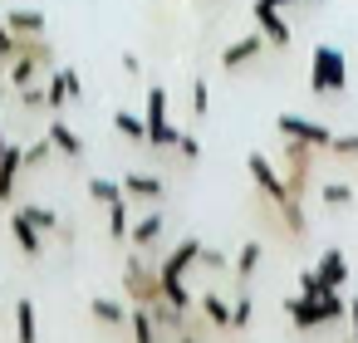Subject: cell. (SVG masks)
Here are the masks:
<instances>
[{
  "label": "cell",
  "instance_id": "cell-20",
  "mask_svg": "<svg viewBox=\"0 0 358 343\" xmlns=\"http://www.w3.org/2000/svg\"><path fill=\"white\" fill-rule=\"evenodd\" d=\"M201 314H206L216 328H231V304H226V299H216V294H201Z\"/></svg>",
  "mask_w": 358,
  "mask_h": 343
},
{
  "label": "cell",
  "instance_id": "cell-34",
  "mask_svg": "<svg viewBox=\"0 0 358 343\" xmlns=\"http://www.w3.org/2000/svg\"><path fill=\"white\" fill-rule=\"evenodd\" d=\"M260 6H275V10H285V6H314V0H260Z\"/></svg>",
  "mask_w": 358,
  "mask_h": 343
},
{
  "label": "cell",
  "instance_id": "cell-2",
  "mask_svg": "<svg viewBox=\"0 0 358 343\" xmlns=\"http://www.w3.org/2000/svg\"><path fill=\"white\" fill-rule=\"evenodd\" d=\"M143 123H148V147H177V128H172V118H167V89L162 84H152L148 89V113H143Z\"/></svg>",
  "mask_w": 358,
  "mask_h": 343
},
{
  "label": "cell",
  "instance_id": "cell-33",
  "mask_svg": "<svg viewBox=\"0 0 358 343\" xmlns=\"http://www.w3.org/2000/svg\"><path fill=\"white\" fill-rule=\"evenodd\" d=\"M334 157H358V138H334Z\"/></svg>",
  "mask_w": 358,
  "mask_h": 343
},
{
  "label": "cell",
  "instance_id": "cell-29",
  "mask_svg": "<svg viewBox=\"0 0 358 343\" xmlns=\"http://www.w3.org/2000/svg\"><path fill=\"white\" fill-rule=\"evenodd\" d=\"M245 323H250V294H241L231 304V328H245Z\"/></svg>",
  "mask_w": 358,
  "mask_h": 343
},
{
  "label": "cell",
  "instance_id": "cell-11",
  "mask_svg": "<svg viewBox=\"0 0 358 343\" xmlns=\"http://www.w3.org/2000/svg\"><path fill=\"white\" fill-rule=\"evenodd\" d=\"M343 275H348V265H343V250H334V245H329V250L319 255V279H324L329 289H338V284H343Z\"/></svg>",
  "mask_w": 358,
  "mask_h": 343
},
{
  "label": "cell",
  "instance_id": "cell-10",
  "mask_svg": "<svg viewBox=\"0 0 358 343\" xmlns=\"http://www.w3.org/2000/svg\"><path fill=\"white\" fill-rule=\"evenodd\" d=\"M260 45H265V35H241L236 45H226L221 64H226V69H241L245 59H255V50H260Z\"/></svg>",
  "mask_w": 358,
  "mask_h": 343
},
{
  "label": "cell",
  "instance_id": "cell-18",
  "mask_svg": "<svg viewBox=\"0 0 358 343\" xmlns=\"http://www.w3.org/2000/svg\"><path fill=\"white\" fill-rule=\"evenodd\" d=\"M255 270H260V240H245V245H241V255H236V275H241V279H250Z\"/></svg>",
  "mask_w": 358,
  "mask_h": 343
},
{
  "label": "cell",
  "instance_id": "cell-1",
  "mask_svg": "<svg viewBox=\"0 0 358 343\" xmlns=\"http://www.w3.org/2000/svg\"><path fill=\"white\" fill-rule=\"evenodd\" d=\"M314 69H309V84H314V94H343L348 89V64H343V54L334 50V45H314V59H309Z\"/></svg>",
  "mask_w": 358,
  "mask_h": 343
},
{
  "label": "cell",
  "instance_id": "cell-12",
  "mask_svg": "<svg viewBox=\"0 0 358 343\" xmlns=\"http://www.w3.org/2000/svg\"><path fill=\"white\" fill-rule=\"evenodd\" d=\"M6 25L15 35H45V15L40 10H6Z\"/></svg>",
  "mask_w": 358,
  "mask_h": 343
},
{
  "label": "cell",
  "instance_id": "cell-5",
  "mask_svg": "<svg viewBox=\"0 0 358 343\" xmlns=\"http://www.w3.org/2000/svg\"><path fill=\"white\" fill-rule=\"evenodd\" d=\"M250 177H255V187H260V191H265L275 206L289 196V182H285V172H275V167H270L260 152H250Z\"/></svg>",
  "mask_w": 358,
  "mask_h": 343
},
{
  "label": "cell",
  "instance_id": "cell-21",
  "mask_svg": "<svg viewBox=\"0 0 358 343\" xmlns=\"http://www.w3.org/2000/svg\"><path fill=\"white\" fill-rule=\"evenodd\" d=\"M15 333H20L25 343H35V333H40V328H35V304H30V299L15 304Z\"/></svg>",
  "mask_w": 358,
  "mask_h": 343
},
{
  "label": "cell",
  "instance_id": "cell-26",
  "mask_svg": "<svg viewBox=\"0 0 358 343\" xmlns=\"http://www.w3.org/2000/svg\"><path fill=\"white\" fill-rule=\"evenodd\" d=\"M50 152H55V143H50V133H45L40 143H30V147H25V167H40V162H50Z\"/></svg>",
  "mask_w": 358,
  "mask_h": 343
},
{
  "label": "cell",
  "instance_id": "cell-7",
  "mask_svg": "<svg viewBox=\"0 0 358 343\" xmlns=\"http://www.w3.org/2000/svg\"><path fill=\"white\" fill-rule=\"evenodd\" d=\"M20 167H25V147L6 143V152H0V201H10V196H15V177H20Z\"/></svg>",
  "mask_w": 358,
  "mask_h": 343
},
{
  "label": "cell",
  "instance_id": "cell-23",
  "mask_svg": "<svg viewBox=\"0 0 358 343\" xmlns=\"http://www.w3.org/2000/svg\"><path fill=\"white\" fill-rule=\"evenodd\" d=\"M89 196L108 206V201H118V196H123V182H108V177H94V182H89Z\"/></svg>",
  "mask_w": 358,
  "mask_h": 343
},
{
  "label": "cell",
  "instance_id": "cell-24",
  "mask_svg": "<svg viewBox=\"0 0 358 343\" xmlns=\"http://www.w3.org/2000/svg\"><path fill=\"white\" fill-rule=\"evenodd\" d=\"M280 216H285V226H289V235H304V211H299V201H294V191L280 201Z\"/></svg>",
  "mask_w": 358,
  "mask_h": 343
},
{
  "label": "cell",
  "instance_id": "cell-16",
  "mask_svg": "<svg viewBox=\"0 0 358 343\" xmlns=\"http://www.w3.org/2000/svg\"><path fill=\"white\" fill-rule=\"evenodd\" d=\"M128 196H118V201H108V235L113 240H128V231H133V221H128V206H123Z\"/></svg>",
  "mask_w": 358,
  "mask_h": 343
},
{
  "label": "cell",
  "instance_id": "cell-4",
  "mask_svg": "<svg viewBox=\"0 0 358 343\" xmlns=\"http://www.w3.org/2000/svg\"><path fill=\"white\" fill-rule=\"evenodd\" d=\"M280 133L294 138V143H309V147H329L334 133L324 123H309V118H294V113H280Z\"/></svg>",
  "mask_w": 358,
  "mask_h": 343
},
{
  "label": "cell",
  "instance_id": "cell-30",
  "mask_svg": "<svg viewBox=\"0 0 358 343\" xmlns=\"http://www.w3.org/2000/svg\"><path fill=\"white\" fill-rule=\"evenodd\" d=\"M20 103H25V108H40V103H45V84H35V79H30V84L20 89Z\"/></svg>",
  "mask_w": 358,
  "mask_h": 343
},
{
  "label": "cell",
  "instance_id": "cell-8",
  "mask_svg": "<svg viewBox=\"0 0 358 343\" xmlns=\"http://www.w3.org/2000/svg\"><path fill=\"white\" fill-rule=\"evenodd\" d=\"M10 235H15V245H20V250H25L30 260H35V255L45 250V231H35V226H30V221H25L20 211L10 216Z\"/></svg>",
  "mask_w": 358,
  "mask_h": 343
},
{
  "label": "cell",
  "instance_id": "cell-22",
  "mask_svg": "<svg viewBox=\"0 0 358 343\" xmlns=\"http://www.w3.org/2000/svg\"><path fill=\"white\" fill-rule=\"evenodd\" d=\"M353 196H358V191H353L348 182H329V187H319V201H324V206H348Z\"/></svg>",
  "mask_w": 358,
  "mask_h": 343
},
{
  "label": "cell",
  "instance_id": "cell-35",
  "mask_svg": "<svg viewBox=\"0 0 358 343\" xmlns=\"http://www.w3.org/2000/svg\"><path fill=\"white\" fill-rule=\"evenodd\" d=\"M348 323H353V333H358V299L348 304Z\"/></svg>",
  "mask_w": 358,
  "mask_h": 343
},
{
  "label": "cell",
  "instance_id": "cell-28",
  "mask_svg": "<svg viewBox=\"0 0 358 343\" xmlns=\"http://www.w3.org/2000/svg\"><path fill=\"white\" fill-rule=\"evenodd\" d=\"M206 103H211V89H206V79H196V84H192V113L206 118Z\"/></svg>",
  "mask_w": 358,
  "mask_h": 343
},
{
  "label": "cell",
  "instance_id": "cell-14",
  "mask_svg": "<svg viewBox=\"0 0 358 343\" xmlns=\"http://www.w3.org/2000/svg\"><path fill=\"white\" fill-rule=\"evenodd\" d=\"M128 240H133V245H157V240H162V211L143 216V221L128 231Z\"/></svg>",
  "mask_w": 358,
  "mask_h": 343
},
{
  "label": "cell",
  "instance_id": "cell-19",
  "mask_svg": "<svg viewBox=\"0 0 358 343\" xmlns=\"http://www.w3.org/2000/svg\"><path fill=\"white\" fill-rule=\"evenodd\" d=\"M94 319H103V323H128V304H118V299H94Z\"/></svg>",
  "mask_w": 358,
  "mask_h": 343
},
{
  "label": "cell",
  "instance_id": "cell-31",
  "mask_svg": "<svg viewBox=\"0 0 358 343\" xmlns=\"http://www.w3.org/2000/svg\"><path fill=\"white\" fill-rule=\"evenodd\" d=\"M6 59H15V35H10V25H0V64Z\"/></svg>",
  "mask_w": 358,
  "mask_h": 343
},
{
  "label": "cell",
  "instance_id": "cell-9",
  "mask_svg": "<svg viewBox=\"0 0 358 343\" xmlns=\"http://www.w3.org/2000/svg\"><path fill=\"white\" fill-rule=\"evenodd\" d=\"M45 133H50V143H55V147H59L64 157H74V162L84 157V138H79V133H74L69 123H59V118H55V123H50Z\"/></svg>",
  "mask_w": 358,
  "mask_h": 343
},
{
  "label": "cell",
  "instance_id": "cell-13",
  "mask_svg": "<svg viewBox=\"0 0 358 343\" xmlns=\"http://www.w3.org/2000/svg\"><path fill=\"white\" fill-rule=\"evenodd\" d=\"M123 196H143V201H162V177H128L123 182Z\"/></svg>",
  "mask_w": 358,
  "mask_h": 343
},
{
  "label": "cell",
  "instance_id": "cell-25",
  "mask_svg": "<svg viewBox=\"0 0 358 343\" xmlns=\"http://www.w3.org/2000/svg\"><path fill=\"white\" fill-rule=\"evenodd\" d=\"M20 216H25L35 231H55V226H59V216H55L50 206H20Z\"/></svg>",
  "mask_w": 358,
  "mask_h": 343
},
{
  "label": "cell",
  "instance_id": "cell-6",
  "mask_svg": "<svg viewBox=\"0 0 358 343\" xmlns=\"http://www.w3.org/2000/svg\"><path fill=\"white\" fill-rule=\"evenodd\" d=\"M250 10H255V25H260L265 45H280V50H285V45H289V20H285L275 6H260V0H255Z\"/></svg>",
  "mask_w": 358,
  "mask_h": 343
},
{
  "label": "cell",
  "instance_id": "cell-17",
  "mask_svg": "<svg viewBox=\"0 0 358 343\" xmlns=\"http://www.w3.org/2000/svg\"><path fill=\"white\" fill-rule=\"evenodd\" d=\"M35 74H45V64H35V59H25V54L10 59V84H15V89H25Z\"/></svg>",
  "mask_w": 358,
  "mask_h": 343
},
{
  "label": "cell",
  "instance_id": "cell-15",
  "mask_svg": "<svg viewBox=\"0 0 358 343\" xmlns=\"http://www.w3.org/2000/svg\"><path fill=\"white\" fill-rule=\"evenodd\" d=\"M113 128H118L123 138H133V143H148V123H143L138 113H128V108H118V113H113Z\"/></svg>",
  "mask_w": 358,
  "mask_h": 343
},
{
  "label": "cell",
  "instance_id": "cell-27",
  "mask_svg": "<svg viewBox=\"0 0 358 343\" xmlns=\"http://www.w3.org/2000/svg\"><path fill=\"white\" fill-rule=\"evenodd\" d=\"M324 289H329V284L319 279V270H304V275H299V294H304V299H319Z\"/></svg>",
  "mask_w": 358,
  "mask_h": 343
},
{
  "label": "cell",
  "instance_id": "cell-3",
  "mask_svg": "<svg viewBox=\"0 0 358 343\" xmlns=\"http://www.w3.org/2000/svg\"><path fill=\"white\" fill-rule=\"evenodd\" d=\"M123 284H128V299H133V304H157V299H162V279H157V270L148 275V265H143L138 255L128 260Z\"/></svg>",
  "mask_w": 358,
  "mask_h": 343
},
{
  "label": "cell",
  "instance_id": "cell-32",
  "mask_svg": "<svg viewBox=\"0 0 358 343\" xmlns=\"http://www.w3.org/2000/svg\"><path fill=\"white\" fill-rule=\"evenodd\" d=\"M177 152H182V157H187V162H196V157H201V143H196V138H187V133H182V138H177Z\"/></svg>",
  "mask_w": 358,
  "mask_h": 343
}]
</instances>
